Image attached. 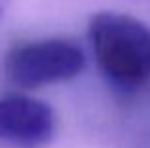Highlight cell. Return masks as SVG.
<instances>
[{
    "label": "cell",
    "instance_id": "1",
    "mask_svg": "<svg viewBox=\"0 0 150 148\" xmlns=\"http://www.w3.org/2000/svg\"><path fill=\"white\" fill-rule=\"evenodd\" d=\"M89 44L103 76L120 91L150 85V27L118 11H101L89 21Z\"/></svg>",
    "mask_w": 150,
    "mask_h": 148
},
{
    "label": "cell",
    "instance_id": "2",
    "mask_svg": "<svg viewBox=\"0 0 150 148\" xmlns=\"http://www.w3.org/2000/svg\"><path fill=\"white\" fill-rule=\"evenodd\" d=\"M86 67L84 49L67 38L23 42L8 51L4 74L19 87H44L72 80Z\"/></svg>",
    "mask_w": 150,
    "mask_h": 148
},
{
    "label": "cell",
    "instance_id": "3",
    "mask_svg": "<svg viewBox=\"0 0 150 148\" xmlns=\"http://www.w3.org/2000/svg\"><path fill=\"white\" fill-rule=\"evenodd\" d=\"M55 127V112L44 101L17 93L0 97V142L40 148L53 139Z\"/></svg>",
    "mask_w": 150,
    "mask_h": 148
},
{
    "label": "cell",
    "instance_id": "4",
    "mask_svg": "<svg viewBox=\"0 0 150 148\" xmlns=\"http://www.w3.org/2000/svg\"><path fill=\"white\" fill-rule=\"evenodd\" d=\"M2 13H4V0H0V19H2Z\"/></svg>",
    "mask_w": 150,
    "mask_h": 148
}]
</instances>
